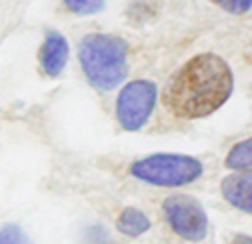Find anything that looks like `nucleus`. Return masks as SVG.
<instances>
[{
	"label": "nucleus",
	"mask_w": 252,
	"mask_h": 244,
	"mask_svg": "<svg viewBox=\"0 0 252 244\" xmlns=\"http://www.w3.org/2000/svg\"><path fill=\"white\" fill-rule=\"evenodd\" d=\"M164 215L177 236L191 242L204 240L208 232V219L206 212L200 207L198 200L185 194H175L164 200Z\"/></svg>",
	"instance_id": "5"
},
{
	"label": "nucleus",
	"mask_w": 252,
	"mask_h": 244,
	"mask_svg": "<svg viewBox=\"0 0 252 244\" xmlns=\"http://www.w3.org/2000/svg\"><path fill=\"white\" fill-rule=\"evenodd\" d=\"M233 74L219 55L202 53L170 76L162 91V104L179 118H204L229 99Z\"/></svg>",
	"instance_id": "1"
},
{
	"label": "nucleus",
	"mask_w": 252,
	"mask_h": 244,
	"mask_svg": "<svg viewBox=\"0 0 252 244\" xmlns=\"http://www.w3.org/2000/svg\"><path fill=\"white\" fill-rule=\"evenodd\" d=\"M250 162H252V141H240L238 145L231 147L229 156H227L225 164L233 171H244V173H250Z\"/></svg>",
	"instance_id": "9"
},
{
	"label": "nucleus",
	"mask_w": 252,
	"mask_h": 244,
	"mask_svg": "<svg viewBox=\"0 0 252 244\" xmlns=\"http://www.w3.org/2000/svg\"><path fill=\"white\" fill-rule=\"evenodd\" d=\"M118 230L126 236H132V238H137L143 232L149 230V219L141 212L139 209H124L120 212V217H118Z\"/></svg>",
	"instance_id": "8"
},
{
	"label": "nucleus",
	"mask_w": 252,
	"mask_h": 244,
	"mask_svg": "<svg viewBox=\"0 0 252 244\" xmlns=\"http://www.w3.org/2000/svg\"><path fill=\"white\" fill-rule=\"evenodd\" d=\"M223 196L229 200L233 207L250 212L252 210V179L248 173H238V175H229L220 183Z\"/></svg>",
	"instance_id": "7"
},
{
	"label": "nucleus",
	"mask_w": 252,
	"mask_h": 244,
	"mask_svg": "<svg viewBox=\"0 0 252 244\" xmlns=\"http://www.w3.org/2000/svg\"><path fill=\"white\" fill-rule=\"evenodd\" d=\"M126 53L128 46L122 38L109 34H89L84 36L78 49L82 72L94 89L112 91L126 76Z\"/></svg>",
	"instance_id": "2"
},
{
	"label": "nucleus",
	"mask_w": 252,
	"mask_h": 244,
	"mask_svg": "<svg viewBox=\"0 0 252 244\" xmlns=\"http://www.w3.org/2000/svg\"><path fill=\"white\" fill-rule=\"evenodd\" d=\"M65 6L72 13H78V15H93V13H99L103 11L105 2H93V0H67Z\"/></svg>",
	"instance_id": "10"
},
{
	"label": "nucleus",
	"mask_w": 252,
	"mask_h": 244,
	"mask_svg": "<svg viewBox=\"0 0 252 244\" xmlns=\"http://www.w3.org/2000/svg\"><path fill=\"white\" fill-rule=\"evenodd\" d=\"M235 244H250V238H248V236H240Z\"/></svg>",
	"instance_id": "13"
},
{
	"label": "nucleus",
	"mask_w": 252,
	"mask_h": 244,
	"mask_svg": "<svg viewBox=\"0 0 252 244\" xmlns=\"http://www.w3.org/2000/svg\"><path fill=\"white\" fill-rule=\"evenodd\" d=\"M217 4H220L223 9L231 13H244L250 9V0H227V2H217Z\"/></svg>",
	"instance_id": "12"
},
{
	"label": "nucleus",
	"mask_w": 252,
	"mask_h": 244,
	"mask_svg": "<svg viewBox=\"0 0 252 244\" xmlns=\"http://www.w3.org/2000/svg\"><path fill=\"white\" fill-rule=\"evenodd\" d=\"M67 40L59 32H49L40 49V64L49 76H59L67 64Z\"/></svg>",
	"instance_id": "6"
},
{
	"label": "nucleus",
	"mask_w": 252,
	"mask_h": 244,
	"mask_svg": "<svg viewBox=\"0 0 252 244\" xmlns=\"http://www.w3.org/2000/svg\"><path fill=\"white\" fill-rule=\"evenodd\" d=\"M158 89L149 80H132L124 86L116 101L118 122L126 131H137L147 122L156 105Z\"/></svg>",
	"instance_id": "4"
},
{
	"label": "nucleus",
	"mask_w": 252,
	"mask_h": 244,
	"mask_svg": "<svg viewBox=\"0 0 252 244\" xmlns=\"http://www.w3.org/2000/svg\"><path fill=\"white\" fill-rule=\"evenodd\" d=\"M130 173L147 183L177 187L198 179L202 175V162L181 154H154L132 162Z\"/></svg>",
	"instance_id": "3"
},
{
	"label": "nucleus",
	"mask_w": 252,
	"mask_h": 244,
	"mask_svg": "<svg viewBox=\"0 0 252 244\" xmlns=\"http://www.w3.org/2000/svg\"><path fill=\"white\" fill-rule=\"evenodd\" d=\"M0 244H28V236L17 225L0 227Z\"/></svg>",
	"instance_id": "11"
}]
</instances>
